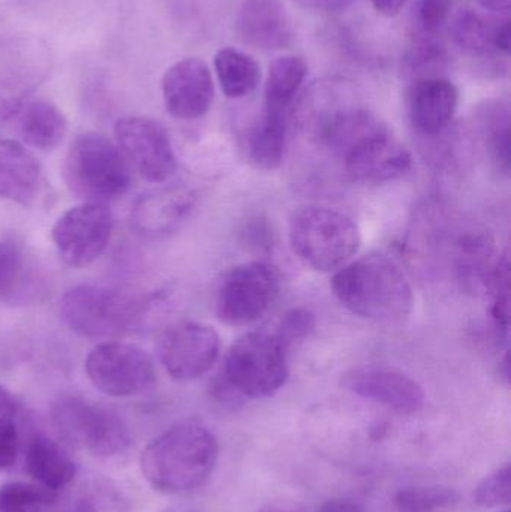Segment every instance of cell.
<instances>
[{"label":"cell","mask_w":511,"mask_h":512,"mask_svg":"<svg viewBox=\"0 0 511 512\" xmlns=\"http://www.w3.org/2000/svg\"><path fill=\"white\" fill-rule=\"evenodd\" d=\"M219 442L200 423H180L149 442L140 457L144 480L156 492L185 495L203 486L215 471Z\"/></svg>","instance_id":"6da1fadb"},{"label":"cell","mask_w":511,"mask_h":512,"mask_svg":"<svg viewBox=\"0 0 511 512\" xmlns=\"http://www.w3.org/2000/svg\"><path fill=\"white\" fill-rule=\"evenodd\" d=\"M332 291L351 313L378 324H402L413 310L407 276L384 255L362 256L336 270Z\"/></svg>","instance_id":"7a4b0ae2"},{"label":"cell","mask_w":511,"mask_h":512,"mask_svg":"<svg viewBox=\"0 0 511 512\" xmlns=\"http://www.w3.org/2000/svg\"><path fill=\"white\" fill-rule=\"evenodd\" d=\"M329 147L356 182H393L413 168V156L407 147L368 111L356 117Z\"/></svg>","instance_id":"3957f363"},{"label":"cell","mask_w":511,"mask_h":512,"mask_svg":"<svg viewBox=\"0 0 511 512\" xmlns=\"http://www.w3.org/2000/svg\"><path fill=\"white\" fill-rule=\"evenodd\" d=\"M63 179L71 194L84 203L105 204L129 191L131 167L110 138L83 132L66 153Z\"/></svg>","instance_id":"277c9868"},{"label":"cell","mask_w":511,"mask_h":512,"mask_svg":"<svg viewBox=\"0 0 511 512\" xmlns=\"http://www.w3.org/2000/svg\"><path fill=\"white\" fill-rule=\"evenodd\" d=\"M288 239L294 255L312 270L336 271L359 251L362 237L353 219L329 207L306 206L291 215Z\"/></svg>","instance_id":"5b68a950"},{"label":"cell","mask_w":511,"mask_h":512,"mask_svg":"<svg viewBox=\"0 0 511 512\" xmlns=\"http://www.w3.org/2000/svg\"><path fill=\"white\" fill-rule=\"evenodd\" d=\"M60 316L78 336L110 340L131 333L143 318V303L117 289L84 283L60 298Z\"/></svg>","instance_id":"8992f818"},{"label":"cell","mask_w":511,"mask_h":512,"mask_svg":"<svg viewBox=\"0 0 511 512\" xmlns=\"http://www.w3.org/2000/svg\"><path fill=\"white\" fill-rule=\"evenodd\" d=\"M288 349L267 331H252L225 355L224 382L240 396L261 399L278 393L288 379Z\"/></svg>","instance_id":"52a82bcc"},{"label":"cell","mask_w":511,"mask_h":512,"mask_svg":"<svg viewBox=\"0 0 511 512\" xmlns=\"http://www.w3.org/2000/svg\"><path fill=\"white\" fill-rule=\"evenodd\" d=\"M51 420L63 441L96 457H116L131 445V433L119 414L81 396L53 403Z\"/></svg>","instance_id":"ba28073f"},{"label":"cell","mask_w":511,"mask_h":512,"mask_svg":"<svg viewBox=\"0 0 511 512\" xmlns=\"http://www.w3.org/2000/svg\"><path fill=\"white\" fill-rule=\"evenodd\" d=\"M281 289V279L273 265L246 262L231 268L216 292V315L224 324L245 327L269 312Z\"/></svg>","instance_id":"9c48e42d"},{"label":"cell","mask_w":511,"mask_h":512,"mask_svg":"<svg viewBox=\"0 0 511 512\" xmlns=\"http://www.w3.org/2000/svg\"><path fill=\"white\" fill-rule=\"evenodd\" d=\"M84 370L90 384L110 397L137 396L156 382L152 357L132 343H101L87 355Z\"/></svg>","instance_id":"30bf717a"},{"label":"cell","mask_w":511,"mask_h":512,"mask_svg":"<svg viewBox=\"0 0 511 512\" xmlns=\"http://www.w3.org/2000/svg\"><path fill=\"white\" fill-rule=\"evenodd\" d=\"M114 137L122 155L144 180L164 183L177 170L176 153L167 129L143 116H128L114 125Z\"/></svg>","instance_id":"8fae6325"},{"label":"cell","mask_w":511,"mask_h":512,"mask_svg":"<svg viewBox=\"0 0 511 512\" xmlns=\"http://www.w3.org/2000/svg\"><path fill=\"white\" fill-rule=\"evenodd\" d=\"M113 216L105 204L83 203L63 213L51 231L60 258L69 267L83 268L107 249Z\"/></svg>","instance_id":"7c38bea8"},{"label":"cell","mask_w":511,"mask_h":512,"mask_svg":"<svg viewBox=\"0 0 511 512\" xmlns=\"http://www.w3.org/2000/svg\"><path fill=\"white\" fill-rule=\"evenodd\" d=\"M219 349V334L210 325L183 322L165 331L158 354L165 372L186 382L209 373L218 361Z\"/></svg>","instance_id":"4fadbf2b"},{"label":"cell","mask_w":511,"mask_h":512,"mask_svg":"<svg viewBox=\"0 0 511 512\" xmlns=\"http://www.w3.org/2000/svg\"><path fill=\"white\" fill-rule=\"evenodd\" d=\"M342 387L399 414H416L425 405L419 382L401 370L386 366H360L342 375Z\"/></svg>","instance_id":"5bb4252c"},{"label":"cell","mask_w":511,"mask_h":512,"mask_svg":"<svg viewBox=\"0 0 511 512\" xmlns=\"http://www.w3.org/2000/svg\"><path fill=\"white\" fill-rule=\"evenodd\" d=\"M161 87L165 108L180 120L200 119L210 110L215 98L209 65L197 57L170 66L162 77Z\"/></svg>","instance_id":"9a60e30c"},{"label":"cell","mask_w":511,"mask_h":512,"mask_svg":"<svg viewBox=\"0 0 511 512\" xmlns=\"http://www.w3.org/2000/svg\"><path fill=\"white\" fill-rule=\"evenodd\" d=\"M458 102L459 92L452 81L441 77L417 80L408 101L414 129L425 137L441 134L452 123Z\"/></svg>","instance_id":"2e32d148"},{"label":"cell","mask_w":511,"mask_h":512,"mask_svg":"<svg viewBox=\"0 0 511 512\" xmlns=\"http://www.w3.org/2000/svg\"><path fill=\"white\" fill-rule=\"evenodd\" d=\"M237 30L245 44L264 51L287 47L293 35L281 0H243Z\"/></svg>","instance_id":"e0dca14e"},{"label":"cell","mask_w":511,"mask_h":512,"mask_svg":"<svg viewBox=\"0 0 511 512\" xmlns=\"http://www.w3.org/2000/svg\"><path fill=\"white\" fill-rule=\"evenodd\" d=\"M195 206L191 191L161 189L138 198L132 207V227L144 236H162L179 227Z\"/></svg>","instance_id":"ac0fdd59"},{"label":"cell","mask_w":511,"mask_h":512,"mask_svg":"<svg viewBox=\"0 0 511 512\" xmlns=\"http://www.w3.org/2000/svg\"><path fill=\"white\" fill-rule=\"evenodd\" d=\"M41 188V165L32 152L18 141L0 138V200L29 207Z\"/></svg>","instance_id":"d6986e66"},{"label":"cell","mask_w":511,"mask_h":512,"mask_svg":"<svg viewBox=\"0 0 511 512\" xmlns=\"http://www.w3.org/2000/svg\"><path fill=\"white\" fill-rule=\"evenodd\" d=\"M11 117L21 140L44 152L56 149L68 132L65 114L45 99L20 102L12 108Z\"/></svg>","instance_id":"ffe728a7"},{"label":"cell","mask_w":511,"mask_h":512,"mask_svg":"<svg viewBox=\"0 0 511 512\" xmlns=\"http://www.w3.org/2000/svg\"><path fill=\"white\" fill-rule=\"evenodd\" d=\"M24 465L38 486L54 493L68 487L77 475V466L68 451L42 435L27 442Z\"/></svg>","instance_id":"44dd1931"},{"label":"cell","mask_w":511,"mask_h":512,"mask_svg":"<svg viewBox=\"0 0 511 512\" xmlns=\"http://www.w3.org/2000/svg\"><path fill=\"white\" fill-rule=\"evenodd\" d=\"M494 240L483 233L467 234L456 249V271L459 280L471 291L488 292L489 283L500 265Z\"/></svg>","instance_id":"7402d4cb"},{"label":"cell","mask_w":511,"mask_h":512,"mask_svg":"<svg viewBox=\"0 0 511 512\" xmlns=\"http://www.w3.org/2000/svg\"><path fill=\"white\" fill-rule=\"evenodd\" d=\"M308 74V66L300 57H278L270 65L264 86V111L285 114L293 104Z\"/></svg>","instance_id":"603a6c76"},{"label":"cell","mask_w":511,"mask_h":512,"mask_svg":"<svg viewBox=\"0 0 511 512\" xmlns=\"http://www.w3.org/2000/svg\"><path fill=\"white\" fill-rule=\"evenodd\" d=\"M287 116L264 111L249 137V158L255 167L264 171L278 170L284 161L287 147Z\"/></svg>","instance_id":"cb8c5ba5"},{"label":"cell","mask_w":511,"mask_h":512,"mask_svg":"<svg viewBox=\"0 0 511 512\" xmlns=\"http://www.w3.org/2000/svg\"><path fill=\"white\" fill-rule=\"evenodd\" d=\"M215 71L222 92L233 99L251 95L261 80L257 60L236 48H222L216 53Z\"/></svg>","instance_id":"d4e9b609"},{"label":"cell","mask_w":511,"mask_h":512,"mask_svg":"<svg viewBox=\"0 0 511 512\" xmlns=\"http://www.w3.org/2000/svg\"><path fill=\"white\" fill-rule=\"evenodd\" d=\"M482 134L486 150L500 173H510L509 104L489 105L482 113Z\"/></svg>","instance_id":"484cf974"},{"label":"cell","mask_w":511,"mask_h":512,"mask_svg":"<svg viewBox=\"0 0 511 512\" xmlns=\"http://www.w3.org/2000/svg\"><path fill=\"white\" fill-rule=\"evenodd\" d=\"M453 39L464 53L470 56H486L494 50V27L476 12L462 11L453 21Z\"/></svg>","instance_id":"4316f807"},{"label":"cell","mask_w":511,"mask_h":512,"mask_svg":"<svg viewBox=\"0 0 511 512\" xmlns=\"http://www.w3.org/2000/svg\"><path fill=\"white\" fill-rule=\"evenodd\" d=\"M26 279L27 258L23 246L12 239H0V301L18 297Z\"/></svg>","instance_id":"83f0119b"},{"label":"cell","mask_w":511,"mask_h":512,"mask_svg":"<svg viewBox=\"0 0 511 512\" xmlns=\"http://www.w3.org/2000/svg\"><path fill=\"white\" fill-rule=\"evenodd\" d=\"M56 493L35 484L9 481L0 486V512H50Z\"/></svg>","instance_id":"f1b7e54d"},{"label":"cell","mask_w":511,"mask_h":512,"mask_svg":"<svg viewBox=\"0 0 511 512\" xmlns=\"http://www.w3.org/2000/svg\"><path fill=\"white\" fill-rule=\"evenodd\" d=\"M491 297V316L498 340L509 349L510 336V258L503 254L500 265L492 277L488 288Z\"/></svg>","instance_id":"f546056e"},{"label":"cell","mask_w":511,"mask_h":512,"mask_svg":"<svg viewBox=\"0 0 511 512\" xmlns=\"http://www.w3.org/2000/svg\"><path fill=\"white\" fill-rule=\"evenodd\" d=\"M456 502L458 495L446 487H407L393 498V511L440 512Z\"/></svg>","instance_id":"4dcf8cb0"},{"label":"cell","mask_w":511,"mask_h":512,"mask_svg":"<svg viewBox=\"0 0 511 512\" xmlns=\"http://www.w3.org/2000/svg\"><path fill=\"white\" fill-rule=\"evenodd\" d=\"M477 504L483 508L509 507L511 501L510 465L501 466L494 474L486 477L474 493Z\"/></svg>","instance_id":"1f68e13d"},{"label":"cell","mask_w":511,"mask_h":512,"mask_svg":"<svg viewBox=\"0 0 511 512\" xmlns=\"http://www.w3.org/2000/svg\"><path fill=\"white\" fill-rule=\"evenodd\" d=\"M314 327V313H312L311 310L299 307V309L290 310V312L282 316L273 334L278 337L279 342H281L285 348L290 349V346L294 345V343L306 339V337L312 333Z\"/></svg>","instance_id":"d6a6232c"},{"label":"cell","mask_w":511,"mask_h":512,"mask_svg":"<svg viewBox=\"0 0 511 512\" xmlns=\"http://www.w3.org/2000/svg\"><path fill=\"white\" fill-rule=\"evenodd\" d=\"M453 8V0H419L417 8V23L425 35H434L441 29L450 11Z\"/></svg>","instance_id":"836d02e7"},{"label":"cell","mask_w":511,"mask_h":512,"mask_svg":"<svg viewBox=\"0 0 511 512\" xmlns=\"http://www.w3.org/2000/svg\"><path fill=\"white\" fill-rule=\"evenodd\" d=\"M20 454V433L15 417H0V471H9Z\"/></svg>","instance_id":"e575fe53"},{"label":"cell","mask_w":511,"mask_h":512,"mask_svg":"<svg viewBox=\"0 0 511 512\" xmlns=\"http://www.w3.org/2000/svg\"><path fill=\"white\" fill-rule=\"evenodd\" d=\"M101 508L102 502L99 496L90 490H81L69 499L65 512H101Z\"/></svg>","instance_id":"d590c367"},{"label":"cell","mask_w":511,"mask_h":512,"mask_svg":"<svg viewBox=\"0 0 511 512\" xmlns=\"http://www.w3.org/2000/svg\"><path fill=\"white\" fill-rule=\"evenodd\" d=\"M317 512H365L362 505L353 499L338 498L324 502Z\"/></svg>","instance_id":"8d00e7d4"},{"label":"cell","mask_w":511,"mask_h":512,"mask_svg":"<svg viewBox=\"0 0 511 512\" xmlns=\"http://www.w3.org/2000/svg\"><path fill=\"white\" fill-rule=\"evenodd\" d=\"M299 2L315 11L338 12L344 11L354 0H299Z\"/></svg>","instance_id":"74e56055"},{"label":"cell","mask_w":511,"mask_h":512,"mask_svg":"<svg viewBox=\"0 0 511 512\" xmlns=\"http://www.w3.org/2000/svg\"><path fill=\"white\" fill-rule=\"evenodd\" d=\"M492 42H494L495 50L500 53L509 54L510 51V21L509 18L503 23L497 24L494 27V35H492Z\"/></svg>","instance_id":"f35d334b"},{"label":"cell","mask_w":511,"mask_h":512,"mask_svg":"<svg viewBox=\"0 0 511 512\" xmlns=\"http://www.w3.org/2000/svg\"><path fill=\"white\" fill-rule=\"evenodd\" d=\"M20 403L11 391L0 385V417H17Z\"/></svg>","instance_id":"ab89813d"},{"label":"cell","mask_w":511,"mask_h":512,"mask_svg":"<svg viewBox=\"0 0 511 512\" xmlns=\"http://www.w3.org/2000/svg\"><path fill=\"white\" fill-rule=\"evenodd\" d=\"M407 2L408 0H372L375 9L380 14L386 15V17H393V15L399 14V11L404 8Z\"/></svg>","instance_id":"60d3db41"},{"label":"cell","mask_w":511,"mask_h":512,"mask_svg":"<svg viewBox=\"0 0 511 512\" xmlns=\"http://www.w3.org/2000/svg\"><path fill=\"white\" fill-rule=\"evenodd\" d=\"M477 5L485 11L495 12V14H509L510 0H476Z\"/></svg>","instance_id":"b9f144b4"},{"label":"cell","mask_w":511,"mask_h":512,"mask_svg":"<svg viewBox=\"0 0 511 512\" xmlns=\"http://www.w3.org/2000/svg\"><path fill=\"white\" fill-rule=\"evenodd\" d=\"M260 512H294V511L287 510V508H281V507H267V508H264V510H261Z\"/></svg>","instance_id":"7bdbcfd3"},{"label":"cell","mask_w":511,"mask_h":512,"mask_svg":"<svg viewBox=\"0 0 511 512\" xmlns=\"http://www.w3.org/2000/svg\"><path fill=\"white\" fill-rule=\"evenodd\" d=\"M393 512H422V511H393Z\"/></svg>","instance_id":"ee69618b"},{"label":"cell","mask_w":511,"mask_h":512,"mask_svg":"<svg viewBox=\"0 0 511 512\" xmlns=\"http://www.w3.org/2000/svg\"><path fill=\"white\" fill-rule=\"evenodd\" d=\"M498 512H510L509 510H503V511H498Z\"/></svg>","instance_id":"f6af8a7d"},{"label":"cell","mask_w":511,"mask_h":512,"mask_svg":"<svg viewBox=\"0 0 511 512\" xmlns=\"http://www.w3.org/2000/svg\"><path fill=\"white\" fill-rule=\"evenodd\" d=\"M177 512H189V511H177Z\"/></svg>","instance_id":"bcb514c9"}]
</instances>
